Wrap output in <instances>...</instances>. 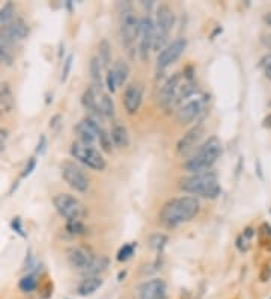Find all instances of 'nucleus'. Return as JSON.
<instances>
[{
    "mask_svg": "<svg viewBox=\"0 0 271 299\" xmlns=\"http://www.w3.org/2000/svg\"><path fill=\"white\" fill-rule=\"evenodd\" d=\"M221 153H223V147L220 139L217 136H211L193 151L190 159H187L185 163L182 165V168L190 174L211 171L213 165L220 159Z\"/></svg>",
    "mask_w": 271,
    "mask_h": 299,
    "instance_id": "obj_2",
    "label": "nucleus"
},
{
    "mask_svg": "<svg viewBox=\"0 0 271 299\" xmlns=\"http://www.w3.org/2000/svg\"><path fill=\"white\" fill-rule=\"evenodd\" d=\"M108 266V258L106 255H97L92 264L83 272L86 277H100L101 272H104Z\"/></svg>",
    "mask_w": 271,
    "mask_h": 299,
    "instance_id": "obj_23",
    "label": "nucleus"
},
{
    "mask_svg": "<svg viewBox=\"0 0 271 299\" xmlns=\"http://www.w3.org/2000/svg\"><path fill=\"white\" fill-rule=\"evenodd\" d=\"M100 111L101 115L107 120H113L116 115V109H114V103L113 98L108 94H101L100 95Z\"/></svg>",
    "mask_w": 271,
    "mask_h": 299,
    "instance_id": "obj_24",
    "label": "nucleus"
},
{
    "mask_svg": "<svg viewBox=\"0 0 271 299\" xmlns=\"http://www.w3.org/2000/svg\"><path fill=\"white\" fill-rule=\"evenodd\" d=\"M166 243H167V236L160 235V233L149 238V245H151V248H154L156 251H162L163 248L166 246Z\"/></svg>",
    "mask_w": 271,
    "mask_h": 299,
    "instance_id": "obj_32",
    "label": "nucleus"
},
{
    "mask_svg": "<svg viewBox=\"0 0 271 299\" xmlns=\"http://www.w3.org/2000/svg\"><path fill=\"white\" fill-rule=\"evenodd\" d=\"M179 187L185 193L198 195V196L210 198V200H214L221 193V187L217 179V174L213 171L196 173L188 177H184L179 181Z\"/></svg>",
    "mask_w": 271,
    "mask_h": 299,
    "instance_id": "obj_3",
    "label": "nucleus"
},
{
    "mask_svg": "<svg viewBox=\"0 0 271 299\" xmlns=\"http://www.w3.org/2000/svg\"><path fill=\"white\" fill-rule=\"evenodd\" d=\"M89 73H91V80H92V88L98 92L103 94V86H104V77H103V65L98 59V56H94L89 62Z\"/></svg>",
    "mask_w": 271,
    "mask_h": 299,
    "instance_id": "obj_18",
    "label": "nucleus"
},
{
    "mask_svg": "<svg viewBox=\"0 0 271 299\" xmlns=\"http://www.w3.org/2000/svg\"><path fill=\"white\" fill-rule=\"evenodd\" d=\"M139 26H140V18L136 17L134 11L131 9V5L125 3L119 17V37L122 46L127 49L128 53H133L134 50L139 37Z\"/></svg>",
    "mask_w": 271,
    "mask_h": 299,
    "instance_id": "obj_4",
    "label": "nucleus"
},
{
    "mask_svg": "<svg viewBox=\"0 0 271 299\" xmlns=\"http://www.w3.org/2000/svg\"><path fill=\"white\" fill-rule=\"evenodd\" d=\"M74 131L79 138L77 139L79 142L94 147V144L98 142V139H100V135L103 131V125H101V122L92 120L91 117H86L77 122V125L74 127Z\"/></svg>",
    "mask_w": 271,
    "mask_h": 299,
    "instance_id": "obj_12",
    "label": "nucleus"
},
{
    "mask_svg": "<svg viewBox=\"0 0 271 299\" xmlns=\"http://www.w3.org/2000/svg\"><path fill=\"white\" fill-rule=\"evenodd\" d=\"M154 40H156L154 20L149 15H145L140 18L139 37H137V53L142 60L148 59L149 52L154 49Z\"/></svg>",
    "mask_w": 271,
    "mask_h": 299,
    "instance_id": "obj_10",
    "label": "nucleus"
},
{
    "mask_svg": "<svg viewBox=\"0 0 271 299\" xmlns=\"http://www.w3.org/2000/svg\"><path fill=\"white\" fill-rule=\"evenodd\" d=\"M98 142H100V147L103 148V151H106V153H111V145H113V142H111V138H110V133H108L107 130H104L103 128V131H101V135H100V139H98Z\"/></svg>",
    "mask_w": 271,
    "mask_h": 299,
    "instance_id": "obj_31",
    "label": "nucleus"
},
{
    "mask_svg": "<svg viewBox=\"0 0 271 299\" xmlns=\"http://www.w3.org/2000/svg\"><path fill=\"white\" fill-rule=\"evenodd\" d=\"M11 227L14 230V233H17L18 236L21 238H26V233H24V228H23V222H21V218H14L12 222H11Z\"/></svg>",
    "mask_w": 271,
    "mask_h": 299,
    "instance_id": "obj_36",
    "label": "nucleus"
},
{
    "mask_svg": "<svg viewBox=\"0 0 271 299\" xmlns=\"http://www.w3.org/2000/svg\"><path fill=\"white\" fill-rule=\"evenodd\" d=\"M110 138L114 147L118 148H127L130 145V133L128 128L121 124V122H113L111 125V131H110Z\"/></svg>",
    "mask_w": 271,
    "mask_h": 299,
    "instance_id": "obj_19",
    "label": "nucleus"
},
{
    "mask_svg": "<svg viewBox=\"0 0 271 299\" xmlns=\"http://www.w3.org/2000/svg\"><path fill=\"white\" fill-rule=\"evenodd\" d=\"M103 284L104 280L101 277H85V280H82V283L77 286V293L80 296H89L95 293Z\"/></svg>",
    "mask_w": 271,
    "mask_h": 299,
    "instance_id": "obj_21",
    "label": "nucleus"
},
{
    "mask_svg": "<svg viewBox=\"0 0 271 299\" xmlns=\"http://www.w3.org/2000/svg\"><path fill=\"white\" fill-rule=\"evenodd\" d=\"M259 67H261V68H264V70L270 68V67H271V53L265 55V56H264V58L261 59V62H259Z\"/></svg>",
    "mask_w": 271,
    "mask_h": 299,
    "instance_id": "obj_39",
    "label": "nucleus"
},
{
    "mask_svg": "<svg viewBox=\"0 0 271 299\" xmlns=\"http://www.w3.org/2000/svg\"><path fill=\"white\" fill-rule=\"evenodd\" d=\"M143 92H145V88H143L142 82H133V83L125 86L124 108H125L127 114L134 115V114L139 112V109L142 106V102H143Z\"/></svg>",
    "mask_w": 271,
    "mask_h": 299,
    "instance_id": "obj_14",
    "label": "nucleus"
},
{
    "mask_svg": "<svg viewBox=\"0 0 271 299\" xmlns=\"http://www.w3.org/2000/svg\"><path fill=\"white\" fill-rule=\"evenodd\" d=\"M71 154L77 162H80L82 165L88 167L92 171L101 173L107 168V162L104 156L100 153V150H97L92 145H86L79 141H74L71 144Z\"/></svg>",
    "mask_w": 271,
    "mask_h": 299,
    "instance_id": "obj_6",
    "label": "nucleus"
},
{
    "mask_svg": "<svg viewBox=\"0 0 271 299\" xmlns=\"http://www.w3.org/2000/svg\"><path fill=\"white\" fill-rule=\"evenodd\" d=\"M29 35V26L24 20L15 18L11 23L0 27V47H5L8 44H12L15 41L24 40Z\"/></svg>",
    "mask_w": 271,
    "mask_h": 299,
    "instance_id": "obj_11",
    "label": "nucleus"
},
{
    "mask_svg": "<svg viewBox=\"0 0 271 299\" xmlns=\"http://www.w3.org/2000/svg\"><path fill=\"white\" fill-rule=\"evenodd\" d=\"M98 50H100V55H98V59L101 62L103 68H110V62H111V50H110V44H108L107 40H103L98 46Z\"/></svg>",
    "mask_w": 271,
    "mask_h": 299,
    "instance_id": "obj_26",
    "label": "nucleus"
},
{
    "mask_svg": "<svg viewBox=\"0 0 271 299\" xmlns=\"http://www.w3.org/2000/svg\"><path fill=\"white\" fill-rule=\"evenodd\" d=\"M205 127L204 122H198L196 125H193L176 144V151L181 156H187L190 153H193L198 147V144L201 142L202 136H204Z\"/></svg>",
    "mask_w": 271,
    "mask_h": 299,
    "instance_id": "obj_15",
    "label": "nucleus"
},
{
    "mask_svg": "<svg viewBox=\"0 0 271 299\" xmlns=\"http://www.w3.org/2000/svg\"><path fill=\"white\" fill-rule=\"evenodd\" d=\"M253 238V228H246V231L238 238L237 240V248L241 251V252H244V251H247L249 249V246H250V240Z\"/></svg>",
    "mask_w": 271,
    "mask_h": 299,
    "instance_id": "obj_30",
    "label": "nucleus"
},
{
    "mask_svg": "<svg viewBox=\"0 0 271 299\" xmlns=\"http://www.w3.org/2000/svg\"><path fill=\"white\" fill-rule=\"evenodd\" d=\"M265 71V76L268 77V79H271V67L270 68H267V70H264Z\"/></svg>",
    "mask_w": 271,
    "mask_h": 299,
    "instance_id": "obj_45",
    "label": "nucleus"
},
{
    "mask_svg": "<svg viewBox=\"0 0 271 299\" xmlns=\"http://www.w3.org/2000/svg\"><path fill=\"white\" fill-rule=\"evenodd\" d=\"M104 83H106L107 89L110 91V92H111V94L116 91V88H118V83H116V79H114V74H113L111 68H108L107 70V74H106V77H104Z\"/></svg>",
    "mask_w": 271,
    "mask_h": 299,
    "instance_id": "obj_34",
    "label": "nucleus"
},
{
    "mask_svg": "<svg viewBox=\"0 0 271 299\" xmlns=\"http://www.w3.org/2000/svg\"><path fill=\"white\" fill-rule=\"evenodd\" d=\"M136 246H137V243L136 242H130V243H125L121 249H119V252H118V261H127V260H130L133 255H134V251H136Z\"/></svg>",
    "mask_w": 271,
    "mask_h": 299,
    "instance_id": "obj_29",
    "label": "nucleus"
},
{
    "mask_svg": "<svg viewBox=\"0 0 271 299\" xmlns=\"http://www.w3.org/2000/svg\"><path fill=\"white\" fill-rule=\"evenodd\" d=\"M199 212L201 203L196 196H178L169 200L163 206L159 218L166 228H176L196 218Z\"/></svg>",
    "mask_w": 271,
    "mask_h": 299,
    "instance_id": "obj_1",
    "label": "nucleus"
},
{
    "mask_svg": "<svg viewBox=\"0 0 271 299\" xmlns=\"http://www.w3.org/2000/svg\"><path fill=\"white\" fill-rule=\"evenodd\" d=\"M264 21H265V23H267V24H268V26L271 27V12H267V14H265V17H264Z\"/></svg>",
    "mask_w": 271,
    "mask_h": 299,
    "instance_id": "obj_44",
    "label": "nucleus"
},
{
    "mask_svg": "<svg viewBox=\"0 0 271 299\" xmlns=\"http://www.w3.org/2000/svg\"><path fill=\"white\" fill-rule=\"evenodd\" d=\"M65 230L71 236H85L88 233V228L83 224V221H68L65 225Z\"/></svg>",
    "mask_w": 271,
    "mask_h": 299,
    "instance_id": "obj_27",
    "label": "nucleus"
},
{
    "mask_svg": "<svg viewBox=\"0 0 271 299\" xmlns=\"http://www.w3.org/2000/svg\"><path fill=\"white\" fill-rule=\"evenodd\" d=\"M14 14H15V5L12 2L5 3L0 8V24L5 26V24L11 23L14 20Z\"/></svg>",
    "mask_w": 271,
    "mask_h": 299,
    "instance_id": "obj_28",
    "label": "nucleus"
},
{
    "mask_svg": "<svg viewBox=\"0 0 271 299\" xmlns=\"http://www.w3.org/2000/svg\"><path fill=\"white\" fill-rule=\"evenodd\" d=\"M60 176L65 180V183L74 189L75 192L85 193L89 190L91 181L89 177L85 174V171L72 160H63L60 163Z\"/></svg>",
    "mask_w": 271,
    "mask_h": 299,
    "instance_id": "obj_8",
    "label": "nucleus"
},
{
    "mask_svg": "<svg viewBox=\"0 0 271 299\" xmlns=\"http://www.w3.org/2000/svg\"><path fill=\"white\" fill-rule=\"evenodd\" d=\"M113 74H114V79H116V83L118 86H122L127 80H128V76H130V65L122 59H118L113 67H110Z\"/></svg>",
    "mask_w": 271,
    "mask_h": 299,
    "instance_id": "obj_22",
    "label": "nucleus"
},
{
    "mask_svg": "<svg viewBox=\"0 0 271 299\" xmlns=\"http://www.w3.org/2000/svg\"><path fill=\"white\" fill-rule=\"evenodd\" d=\"M95 257L97 255L85 246H72L66 252V258H68L69 266L80 271L82 274L92 264Z\"/></svg>",
    "mask_w": 271,
    "mask_h": 299,
    "instance_id": "obj_16",
    "label": "nucleus"
},
{
    "mask_svg": "<svg viewBox=\"0 0 271 299\" xmlns=\"http://www.w3.org/2000/svg\"><path fill=\"white\" fill-rule=\"evenodd\" d=\"M72 60H74V56L72 55H68L66 59L63 60V67H62V74H60V82H66L69 73H71V67H72Z\"/></svg>",
    "mask_w": 271,
    "mask_h": 299,
    "instance_id": "obj_33",
    "label": "nucleus"
},
{
    "mask_svg": "<svg viewBox=\"0 0 271 299\" xmlns=\"http://www.w3.org/2000/svg\"><path fill=\"white\" fill-rule=\"evenodd\" d=\"M38 287V280L35 274H27L18 281V289L24 293H32Z\"/></svg>",
    "mask_w": 271,
    "mask_h": 299,
    "instance_id": "obj_25",
    "label": "nucleus"
},
{
    "mask_svg": "<svg viewBox=\"0 0 271 299\" xmlns=\"http://www.w3.org/2000/svg\"><path fill=\"white\" fill-rule=\"evenodd\" d=\"M15 98L8 82H0V114H9L14 111Z\"/></svg>",
    "mask_w": 271,
    "mask_h": 299,
    "instance_id": "obj_20",
    "label": "nucleus"
},
{
    "mask_svg": "<svg viewBox=\"0 0 271 299\" xmlns=\"http://www.w3.org/2000/svg\"><path fill=\"white\" fill-rule=\"evenodd\" d=\"M54 209L68 221H83L88 216V207L77 196L69 193H57L53 198Z\"/></svg>",
    "mask_w": 271,
    "mask_h": 299,
    "instance_id": "obj_5",
    "label": "nucleus"
},
{
    "mask_svg": "<svg viewBox=\"0 0 271 299\" xmlns=\"http://www.w3.org/2000/svg\"><path fill=\"white\" fill-rule=\"evenodd\" d=\"M185 47H187L185 38H176L172 43H169L157 56V67L160 70H164L169 65H172L173 62H176L184 53Z\"/></svg>",
    "mask_w": 271,
    "mask_h": 299,
    "instance_id": "obj_13",
    "label": "nucleus"
},
{
    "mask_svg": "<svg viewBox=\"0 0 271 299\" xmlns=\"http://www.w3.org/2000/svg\"><path fill=\"white\" fill-rule=\"evenodd\" d=\"M35 168H36V159H35V157H30V159L27 160V163H26L23 173H21V179L29 177V176L35 171Z\"/></svg>",
    "mask_w": 271,
    "mask_h": 299,
    "instance_id": "obj_35",
    "label": "nucleus"
},
{
    "mask_svg": "<svg viewBox=\"0 0 271 299\" xmlns=\"http://www.w3.org/2000/svg\"><path fill=\"white\" fill-rule=\"evenodd\" d=\"M166 296V283L160 278L145 281L139 286L140 299H164Z\"/></svg>",
    "mask_w": 271,
    "mask_h": 299,
    "instance_id": "obj_17",
    "label": "nucleus"
},
{
    "mask_svg": "<svg viewBox=\"0 0 271 299\" xmlns=\"http://www.w3.org/2000/svg\"><path fill=\"white\" fill-rule=\"evenodd\" d=\"M62 118H60V115H56L54 118H52L50 120V127H56V125H59V122L57 121H60Z\"/></svg>",
    "mask_w": 271,
    "mask_h": 299,
    "instance_id": "obj_42",
    "label": "nucleus"
},
{
    "mask_svg": "<svg viewBox=\"0 0 271 299\" xmlns=\"http://www.w3.org/2000/svg\"><path fill=\"white\" fill-rule=\"evenodd\" d=\"M46 150H47V138L44 135H41L40 141H38V145H36V153L41 156V154L46 153Z\"/></svg>",
    "mask_w": 271,
    "mask_h": 299,
    "instance_id": "obj_37",
    "label": "nucleus"
},
{
    "mask_svg": "<svg viewBox=\"0 0 271 299\" xmlns=\"http://www.w3.org/2000/svg\"><path fill=\"white\" fill-rule=\"evenodd\" d=\"M262 44L271 50V35H264L262 37Z\"/></svg>",
    "mask_w": 271,
    "mask_h": 299,
    "instance_id": "obj_41",
    "label": "nucleus"
},
{
    "mask_svg": "<svg viewBox=\"0 0 271 299\" xmlns=\"http://www.w3.org/2000/svg\"><path fill=\"white\" fill-rule=\"evenodd\" d=\"M0 63H6V65L12 63V56L8 53L5 47H0Z\"/></svg>",
    "mask_w": 271,
    "mask_h": 299,
    "instance_id": "obj_38",
    "label": "nucleus"
},
{
    "mask_svg": "<svg viewBox=\"0 0 271 299\" xmlns=\"http://www.w3.org/2000/svg\"><path fill=\"white\" fill-rule=\"evenodd\" d=\"M156 40H154V50H163L166 47L167 38L170 35V30L175 24V14L172 8L166 3H162L157 8L156 14Z\"/></svg>",
    "mask_w": 271,
    "mask_h": 299,
    "instance_id": "obj_7",
    "label": "nucleus"
},
{
    "mask_svg": "<svg viewBox=\"0 0 271 299\" xmlns=\"http://www.w3.org/2000/svg\"><path fill=\"white\" fill-rule=\"evenodd\" d=\"M6 139H8V131H6V130H0V151L5 150Z\"/></svg>",
    "mask_w": 271,
    "mask_h": 299,
    "instance_id": "obj_40",
    "label": "nucleus"
},
{
    "mask_svg": "<svg viewBox=\"0 0 271 299\" xmlns=\"http://www.w3.org/2000/svg\"><path fill=\"white\" fill-rule=\"evenodd\" d=\"M208 102H210V97L208 95H201V94H198L193 98L187 100L178 109V112H176V121L181 125H185V124H190V122H193L195 120H198L207 111Z\"/></svg>",
    "mask_w": 271,
    "mask_h": 299,
    "instance_id": "obj_9",
    "label": "nucleus"
},
{
    "mask_svg": "<svg viewBox=\"0 0 271 299\" xmlns=\"http://www.w3.org/2000/svg\"><path fill=\"white\" fill-rule=\"evenodd\" d=\"M264 127H265V128H270L271 130V114L264 118Z\"/></svg>",
    "mask_w": 271,
    "mask_h": 299,
    "instance_id": "obj_43",
    "label": "nucleus"
}]
</instances>
